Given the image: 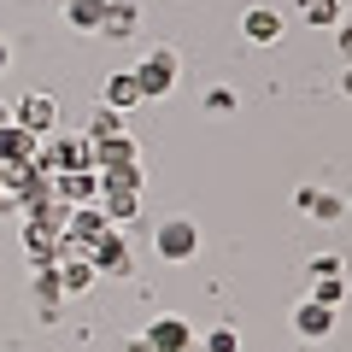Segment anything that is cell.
Returning <instances> with one entry per match:
<instances>
[{
  "mask_svg": "<svg viewBox=\"0 0 352 352\" xmlns=\"http://www.w3.org/2000/svg\"><path fill=\"white\" fill-rule=\"evenodd\" d=\"M36 170H41V176L94 170V153H88V135H47V141L36 147Z\"/></svg>",
  "mask_w": 352,
  "mask_h": 352,
  "instance_id": "cell-1",
  "label": "cell"
},
{
  "mask_svg": "<svg viewBox=\"0 0 352 352\" xmlns=\"http://www.w3.org/2000/svg\"><path fill=\"white\" fill-rule=\"evenodd\" d=\"M129 76L141 82V100H164L176 88V76H182V59H176V47H147Z\"/></svg>",
  "mask_w": 352,
  "mask_h": 352,
  "instance_id": "cell-2",
  "label": "cell"
},
{
  "mask_svg": "<svg viewBox=\"0 0 352 352\" xmlns=\"http://www.w3.org/2000/svg\"><path fill=\"white\" fill-rule=\"evenodd\" d=\"M153 252H159L164 264H188L194 252H200V223H194V217H164V223L153 229Z\"/></svg>",
  "mask_w": 352,
  "mask_h": 352,
  "instance_id": "cell-3",
  "label": "cell"
},
{
  "mask_svg": "<svg viewBox=\"0 0 352 352\" xmlns=\"http://www.w3.org/2000/svg\"><path fill=\"white\" fill-rule=\"evenodd\" d=\"M12 124L18 129H30V135L36 141H47V135H59V100H53V94H24V100L12 106Z\"/></svg>",
  "mask_w": 352,
  "mask_h": 352,
  "instance_id": "cell-4",
  "label": "cell"
},
{
  "mask_svg": "<svg viewBox=\"0 0 352 352\" xmlns=\"http://www.w3.org/2000/svg\"><path fill=\"white\" fill-rule=\"evenodd\" d=\"M88 264L100 270V276H112V282H124V276H135V258H129V241L118 235V229H106L94 247H88Z\"/></svg>",
  "mask_w": 352,
  "mask_h": 352,
  "instance_id": "cell-5",
  "label": "cell"
},
{
  "mask_svg": "<svg viewBox=\"0 0 352 352\" xmlns=\"http://www.w3.org/2000/svg\"><path fill=\"white\" fill-rule=\"evenodd\" d=\"M282 36H288V18H282L276 6H247V12H241V41H252V47H276Z\"/></svg>",
  "mask_w": 352,
  "mask_h": 352,
  "instance_id": "cell-6",
  "label": "cell"
},
{
  "mask_svg": "<svg viewBox=\"0 0 352 352\" xmlns=\"http://www.w3.org/2000/svg\"><path fill=\"white\" fill-rule=\"evenodd\" d=\"M335 305H317V300H300V305H294V335H300V340H329V335H335Z\"/></svg>",
  "mask_w": 352,
  "mask_h": 352,
  "instance_id": "cell-7",
  "label": "cell"
},
{
  "mask_svg": "<svg viewBox=\"0 0 352 352\" xmlns=\"http://www.w3.org/2000/svg\"><path fill=\"white\" fill-rule=\"evenodd\" d=\"M106 229H118V223H106V212L100 206H71V223H65V241H76V247H94V241L106 235Z\"/></svg>",
  "mask_w": 352,
  "mask_h": 352,
  "instance_id": "cell-8",
  "label": "cell"
},
{
  "mask_svg": "<svg viewBox=\"0 0 352 352\" xmlns=\"http://www.w3.org/2000/svg\"><path fill=\"white\" fill-rule=\"evenodd\" d=\"M147 340L153 352H194V329L182 323V317H159V323H147Z\"/></svg>",
  "mask_w": 352,
  "mask_h": 352,
  "instance_id": "cell-9",
  "label": "cell"
},
{
  "mask_svg": "<svg viewBox=\"0 0 352 352\" xmlns=\"http://www.w3.org/2000/svg\"><path fill=\"white\" fill-rule=\"evenodd\" d=\"M100 106H112V112L124 118V112H135V106H147V100H141V82H135L129 71H112V76L100 82Z\"/></svg>",
  "mask_w": 352,
  "mask_h": 352,
  "instance_id": "cell-10",
  "label": "cell"
},
{
  "mask_svg": "<svg viewBox=\"0 0 352 352\" xmlns=\"http://www.w3.org/2000/svg\"><path fill=\"white\" fill-rule=\"evenodd\" d=\"M53 200H65V206H94V200H100V176H94V170L53 176Z\"/></svg>",
  "mask_w": 352,
  "mask_h": 352,
  "instance_id": "cell-11",
  "label": "cell"
},
{
  "mask_svg": "<svg viewBox=\"0 0 352 352\" xmlns=\"http://www.w3.org/2000/svg\"><path fill=\"white\" fill-rule=\"evenodd\" d=\"M53 270H59V288H65V294H88L94 282H100V270L88 264V252H59Z\"/></svg>",
  "mask_w": 352,
  "mask_h": 352,
  "instance_id": "cell-12",
  "label": "cell"
},
{
  "mask_svg": "<svg viewBox=\"0 0 352 352\" xmlns=\"http://www.w3.org/2000/svg\"><path fill=\"white\" fill-rule=\"evenodd\" d=\"M88 153H94V170H118V164H135V141L129 135H100V141H88Z\"/></svg>",
  "mask_w": 352,
  "mask_h": 352,
  "instance_id": "cell-13",
  "label": "cell"
},
{
  "mask_svg": "<svg viewBox=\"0 0 352 352\" xmlns=\"http://www.w3.org/2000/svg\"><path fill=\"white\" fill-rule=\"evenodd\" d=\"M24 247H30V264H36V270L59 264V235H53L47 223H36V217H24Z\"/></svg>",
  "mask_w": 352,
  "mask_h": 352,
  "instance_id": "cell-14",
  "label": "cell"
},
{
  "mask_svg": "<svg viewBox=\"0 0 352 352\" xmlns=\"http://www.w3.org/2000/svg\"><path fill=\"white\" fill-rule=\"evenodd\" d=\"M94 206L106 212V223H129V217H141V194L135 188H100Z\"/></svg>",
  "mask_w": 352,
  "mask_h": 352,
  "instance_id": "cell-15",
  "label": "cell"
},
{
  "mask_svg": "<svg viewBox=\"0 0 352 352\" xmlns=\"http://www.w3.org/2000/svg\"><path fill=\"white\" fill-rule=\"evenodd\" d=\"M36 147H41V141L30 135V129H18V124L0 129V164H30V159H36Z\"/></svg>",
  "mask_w": 352,
  "mask_h": 352,
  "instance_id": "cell-16",
  "label": "cell"
},
{
  "mask_svg": "<svg viewBox=\"0 0 352 352\" xmlns=\"http://www.w3.org/2000/svg\"><path fill=\"white\" fill-rule=\"evenodd\" d=\"M65 24H71L76 36H100V24H106V0H71V6H65Z\"/></svg>",
  "mask_w": 352,
  "mask_h": 352,
  "instance_id": "cell-17",
  "label": "cell"
},
{
  "mask_svg": "<svg viewBox=\"0 0 352 352\" xmlns=\"http://www.w3.org/2000/svg\"><path fill=\"white\" fill-rule=\"evenodd\" d=\"M100 36H106V41H129V36H135V0H106Z\"/></svg>",
  "mask_w": 352,
  "mask_h": 352,
  "instance_id": "cell-18",
  "label": "cell"
},
{
  "mask_svg": "<svg viewBox=\"0 0 352 352\" xmlns=\"http://www.w3.org/2000/svg\"><path fill=\"white\" fill-rule=\"evenodd\" d=\"M300 212L317 217V223H335V217L346 212V200H335V194H323V188H300Z\"/></svg>",
  "mask_w": 352,
  "mask_h": 352,
  "instance_id": "cell-19",
  "label": "cell"
},
{
  "mask_svg": "<svg viewBox=\"0 0 352 352\" xmlns=\"http://www.w3.org/2000/svg\"><path fill=\"white\" fill-rule=\"evenodd\" d=\"M300 18H305L311 30H335V24H340L346 12H340L335 0H300Z\"/></svg>",
  "mask_w": 352,
  "mask_h": 352,
  "instance_id": "cell-20",
  "label": "cell"
},
{
  "mask_svg": "<svg viewBox=\"0 0 352 352\" xmlns=\"http://www.w3.org/2000/svg\"><path fill=\"white\" fill-rule=\"evenodd\" d=\"M305 300H317V305H335V311H340V300H346V276H317Z\"/></svg>",
  "mask_w": 352,
  "mask_h": 352,
  "instance_id": "cell-21",
  "label": "cell"
},
{
  "mask_svg": "<svg viewBox=\"0 0 352 352\" xmlns=\"http://www.w3.org/2000/svg\"><path fill=\"white\" fill-rule=\"evenodd\" d=\"M100 135H124V118L112 106H94V118H88V141H100Z\"/></svg>",
  "mask_w": 352,
  "mask_h": 352,
  "instance_id": "cell-22",
  "label": "cell"
},
{
  "mask_svg": "<svg viewBox=\"0 0 352 352\" xmlns=\"http://www.w3.org/2000/svg\"><path fill=\"white\" fill-rule=\"evenodd\" d=\"M235 106H241V94H235V88H223V82H217V88H206V112H212V118H229Z\"/></svg>",
  "mask_w": 352,
  "mask_h": 352,
  "instance_id": "cell-23",
  "label": "cell"
},
{
  "mask_svg": "<svg viewBox=\"0 0 352 352\" xmlns=\"http://www.w3.org/2000/svg\"><path fill=\"white\" fill-rule=\"evenodd\" d=\"M194 346H200V352H241V335L223 323V329H212L206 340H194Z\"/></svg>",
  "mask_w": 352,
  "mask_h": 352,
  "instance_id": "cell-24",
  "label": "cell"
},
{
  "mask_svg": "<svg viewBox=\"0 0 352 352\" xmlns=\"http://www.w3.org/2000/svg\"><path fill=\"white\" fill-rule=\"evenodd\" d=\"M317 276H346V270H340V252H317L311 258V282Z\"/></svg>",
  "mask_w": 352,
  "mask_h": 352,
  "instance_id": "cell-25",
  "label": "cell"
},
{
  "mask_svg": "<svg viewBox=\"0 0 352 352\" xmlns=\"http://www.w3.org/2000/svg\"><path fill=\"white\" fill-rule=\"evenodd\" d=\"M335 47H340V59L352 65V12H346V18L335 24Z\"/></svg>",
  "mask_w": 352,
  "mask_h": 352,
  "instance_id": "cell-26",
  "label": "cell"
},
{
  "mask_svg": "<svg viewBox=\"0 0 352 352\" xmlns=\"http://www.w3.org/2000/svg\"><path fill=\"white\" fill-rule=\"evenodd\" d=\"M6 212H18V200H12L6 188H0V217H6Z\"/></svg>",
  "mask_w": 352,
  "mask_h": 352,
  "instance_id": "cell-27",
  "label": "cell"
},
{
  "mask_svg": "<svg viewBox=\"0 0 352 352\" xmlns=\"http://www.w3.org/2000/svg\"><path fill=\"white\" fill-rule=\"evenodd\" d=\"M340 94H346V100H352V65H346V71H340Z\"/></svg>",
  "mask_w": 352,
  "mask_h": 352,
  "instance_id": "cell-28",
  "label": "cell"
},
{
  "mask_svg": "<svg viewBox=\"0 0 352 352\" xmlns=\"http://www.w3.org/2000/svg\"><path fill=\"white\" fill-rule=\"evenodd\" d=\"M6 65H12V47H6V41H0V71H6Z\"/></svg>",
  "mask_w": 352,
  "mask_h": 352,
  "instance_id": "cell-29",
  "label": "cell"
},
{
  "mask_svg": "<svg viewBox=\"0 0 352 352\" xmlns=\"http://www.w3.org/2000/svg\"><path fill=\"white\" fill-rule=\"evenodd\" d=\"M6 124H12V106H6V100H0V129H6Z\"/></svg>",
  "mask_w": 352,
  "mask_h": 352,
  "instance_id": "cell-30",
  "label": "cell"
},
{
  "mask_svg": "<svg viewBox=\"0 0 352 352\" xmlns=\"http://www.w3.org/2000/svg\"><path fill=\"white\" fill-rule=\"evenodd\" d=\"M124 352H153V346H147V340H129V346H124Z\"/></svg>",
  "mask_w": 352,
  "mask_h": 352,
  "instance_id": "cell-31",
  "label": "cell"
},
{
  "mask_svg": "<svg viewBox=\"0 0 352 352\" xmlns=\"http://www.w3.org/2000/svg\"><path fill=\"white\" fill-rule=\"evenodd\" d=\"M335 6H340V12H352V0H335Z\"/></svg>",
  "mask_w": 352,
  "mask_h": 352,
  "instance_id": "cell-32",
  "label": "cell"
},
{
  "mask_svg": "<svg viewBox=\"0 0 352 352\" xmlns=\"http://www.w3.org/2000/svg\"><path fill=\"white\" fill-rule=\"evenodd\" d=\"M53 6H59V12H65V6H71V0H53Z\"/></svg>",
  "mask_w": 352,
  "mask_h": 352,
  "instance_id": "cell-33",
  "label": "cell"
},
{
  "mask_svg": "<svg viewBox=\"0 0 352 352\" xmlns=\"http://www.w3.org/2000/svg\"><path fill=\"white\" fill-rule=\"evenodd\" d=\"M346 212H352V200H346Z\"/></svg>",
  "mask_w": 352,
  "mask_h": 352,
  "instance_id": "cell-34",
  "label": "cell"
},
{
  "mask_svg": "<svg viewBox=\"0 0 352 352\" xmlns=\"http://www.w3.org/2000/svg\"><path fill=\"white\" fill-rule=\"evenodd\" d=\"M194 352H200V346H194Z\"/></svg>",
  "mask_w": 352,
  "mask_h": 352,
  "instance_id": "cell-35",
  "label": "cell"
}]
</instances>
